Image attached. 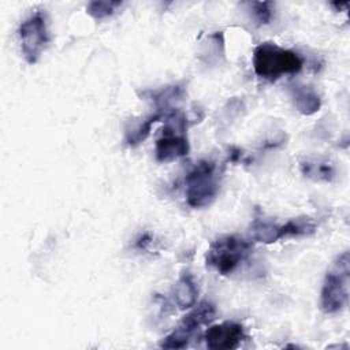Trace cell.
I'll return each mask as SVG.
<instances>
[{
	"instance_id": "cell-1",
	"label": "cell",
	"mask_w": 350,
	"mask_h": 350,
	"mask_svg": "<svg viewBox=\"0 0 350 350\" xmlns=\"http://www.w3.org/2000/svg\"><path fill=\"white\" fill-rule=\"evenodd\" d=\"M302 66L304 60L297 52L273 42H262L253 52L254 72L267 81H276L286 74H297L302 70Z\"/></svg>"
},
{
	"instance_id": "cell-2",
	"label": "cell",
	"mask_w": 350,
	"mask_h": 350,
	"mask_svg": "<svg viewBox=\"0 0 350 350\" xmlns=\"http://www.w3.org/2000/svg\"><path fill=\"white\" fill-rule=\"evenodd\" d=\"M349 283L350 256L349 252H343L336 257L325 275L320 295V306L323 312L334 314L340 312L347 305Z\"/></svg>"
},
{
	"instance_id": "cell-3",
	"label": "cell",
	"mask_w": 350,
	"mask_h": 350,
	"mask_svg": "<svg viewBox=\"0 0 350 350\" xmlns=\"http://www.w3.org/2000/svg\"><path fill=\"white\" fill-rule=\"evenodd\" d=\"M186 202L191 208H204L211 205L219 193V175L216 164L211 160H202L186 175Z\"/></svg>"
},
{
	"instance_id": "cell-4",
	"label": "cell",
	"mask_w": 350,
	"mask_h": 350,
	"mask_svg": "<svg viewBox=\"0 0 350 350\" xmlns=\"http://www.w3.org/2000/svg\"><path fill=\"white\" fill-rule=\"evenodd\" d=\"M252 252L250 242L237 235H224L213 241L206 252V265L220 275H230Z\"/></svg>"
},
{
	"instance_id": "cell-5",
	"label": "cell",
	"mask_w": 350,
	"mask_h": 350,
	"mask_svg": "<svg viewBox=\"0 0 350 350\" xmlns=\"http://www.w3.org/2000/svg\"><path fill=\"white\" fill-rule=\"evenodd\" d=\"M186 119L183 115L171 113L167 116V124L163 127L161 137L156 141V159L159 161H172L189 153V141L186 137Z\"/></svg>"
},
{
	"instance_id": "cell-6",
	"label": "cell",
	"mask_w": 350,
	"mask_h": 350,
	"mask_svg": "<svg viewBox=\"0 0 350 350\" xmlns=\"http://www.w3.org/2000/svg\"><path fill=\"white\" fill-rule=\"evenodd\" d=\"M18 36L21 41V51L25 60L30 64H34L46 48V44L49 42V33L45 15L41 11H37L29 18H26L19 25Z\"/></svg>"
},
{
	"instance_id": "cell-7",
	"label": "cell",
	"mask_w": 350,
	"mask_h": 350,
	"mask_svg": "<svg viewBox=\"0 0 350 350\" xmlns=\"http://www.w3.org/2000/svg\"><path fill=\"white\" fill-rule=\"evenodd\" d=\"M205 345L212 350H230L237 349L245 339L243 327L235 321H223L211 325L205 335Z\"/></svg>"
},
{
	"instance_id": "cell-8",
	"label": "cell",
	"mask_w": 350,
	"mask_h": 350,
	"mask_svg": "<svg viewBox=\"0 0 350 350\" xmlns=\"http://www.w3.org/2000/svg\"><path fill=\"white\" fill-rule=\"evenodd\" d=\"M291 97L298 112L302 115H313L321 107V100L317 92L308 85H294L291 88Z\"/></svg>"
},
{
	"instance_id": "cell-9",
	"label": "cell",
	"mask_w": 350,
	"mask_h": 350,
	"mask_svg": "<svg viewBox=\"0 0 350 350\" xmlns=\"http://www.w3.org/2000/svg\"><path fill=\"white\" fill-rule=\"evenodd\" d=\"M197 286L194 279L191 278L190 273H183L175 283L174 288H172V299L175 302V305L180 309H189L191 306H194L196 299H197Z\"/></svg>"
},
{
	"instance_id": "cell-10",
	"label": "cell",
	"mask_w": 350,
	"mask_h": 350,
	"mask_svg": "<svg viewBox=\"0 0 350 350\" xmlns=\"http://www.w3.org/2000/svg\"><path fill=\"white\" fill-rule=\"evenodd\" d=\"M215 306L211 302L204 301L200 305H197L189 314H186L179 325L185 327L187 331L194 334V331L198 327L211 323L215 319Z\"/></svg>"
},
{
	"instance_id": "cell-11",
	"label": "cell",
	"mask_w": 350,
	"mask_h": 350,
	"mask_svg": "<svg viewBox=\"0 0 350 350\" xmlns=\"http://www.w3.org/2000/svg\"><path fill=\"white\" fill-rule=\"evenodd\" d=\"M301 171L305 176L320 180V182H331L335 176L334 165L327 160L308 159L301 163Z\"/></svg>"
},
{
	"instance_id": "cell-12",
	"label": "cell",
	"mask_w": 350,
	"mask_h": 350,
	"mask_svg": "<svg viewBox=\"0 0 350 350\" xmlns=\"http://www.w3.org/2000/svg\"><path fill=\"white\" fill-rule=\"evenodd\" d=\"M250 237L257 242L273 243L282 239L280 224H276L264 219H254L250 226Z\"/></svg>"
},
{
	"instance_id": "cell-13",
	"label": "cell",
	"mask_w": 350,
	"mask_h": 350,
	"mask_svg": "<svg viewBox=\"0 0 350 350\" xmlns=\"http://www.w3.org/2000/svg\"><path fill=\"white\" fill-rule=\"evenodd\" d=\"M316 231V223L310 217H297L287 220L284 224H280V237H302L310 235Z\"/></svg>"
},
{
	"instance_id": "cell-14",
	"label": "cell",
	"mask_w": 350,
	"mask_h": 350,
	"mask_svg": "<svg viewBox=\"0 0 350 350\" xmlns=\"http://www.w3.org/2000/svg\"><path fill=\"white\" fill-rule=\"evenodd\" d=\"M163 116L161 112H157L152 116H149L148 119H145L142 123L137 124L134 129H131V131H127V135H126V142L131 146L134 145H138L141 144L150 133V129H152V124L154 122H157L160 118Z\"/></svg>"
},
{
	"instance_id": "cell-15",
	"label": "cell",
	"mask_w": 350,
	"mask_h": 350,
	"mask_svg": "<svg viewBox=\"0 0 350 350\" xmlns=\"http://www.w3.org/2000/svg\"><path fill=\"white\" fill-rule=\"evenodd\" d=\"M193 336V332L187 331L185 327L178 325L171 334H168L163 340L160 342V347L163 349H185L190 339Z\"/></svg>"
},
{
	"instance_id": "cell-16",
	"label": "cell",
	"mask_w": 350,
	"mask_h": 350,
	"mask_svg": "<svg viewBox=\"0 0 350 350\" xmlns=\"http://www.w3.org/2000/svg\"><path fill=\"white\" fill-rule=\"evenodd\" d=\"M122 5V1H90L86 7L88 14L94 19H104L109 15H112L118 7Z\"/></svg>"
},
{
	"instance_id": "cell-17",
	"label": "cell",
	"mask_w": 350,
	"mask_h": 350,
	"mask_svg": "<svg viewBox=\"0 0 350 350\" xmlns=\"http://www.w3.org/2000/svg\"><path fill=\"white\" fill-rule=\"evenodd\" d=\"M250 12L257 25H268L272 19V4L269 1L249 3Z\"/></svg>"
},
{
	"instance_id": "cell-18",
	"label": "cell",
	"mask_w": 350,
	"mask_h": 350,
	"mask_svg": "<svg viewBox=\"0 0 350 350\" xmlns=\"http://www.w3.org/2000/svg\"><path fill=\"white\" fill-rule=\"evenodd\" d=\"M149 243H150V237H149L148 234H144V235H141V237L137 239L135 246H137L138 249H145L146 245H149Z\"/></svg>"
}]
</instances>
